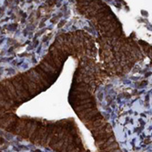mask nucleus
<instances>
[{"mask_svg":"<svg viewBox=\"0 0 152 152\" xmlns=\"http://www.w3.org/2000/svg\"><path fill=\"white\" fill-rule=\"evenodd\" d=\"M73 98H75V100H83L90 99V94L88 92H77L75 91L73 93Z\"/></svg>","mask_w":152,"mask_h":152,"instance_id":"obj_3","label":"nucleus"},{"mask_svg":"<svg viewBox=\"0 0 152 152\" xmlns=\"http://www.w3.org/2000/svg\"><path fill=\"white\" fill-rule=\"evenodd\" d=\"M35 70L41 76V77H42L48 83V84H51V83H52V80H53V77H50V76H48L46 72H44L42 69H41V68L37 66L36 68H35Z\"/></svg>","mask_w":152,"mask_h":152,"instance_id":"obj_4","label":"nucleus"},{"mask_svg":"<svg viewBox=\"0 0 152 152\" xmlns=\"http://www.w3.org/2000/svg\"><path fill=\"white\" fill-rule=\"evenodd\" d=\"M43 60H45L48 65H50L52 67H54V68H55V69H57V70H58V67L56 66V64L54 63V61H53V59L51 58V57H50V55H49V54H48V55H47V56H45V58H44V59H43Z\"/></svg>","mask_w":152,"mask_h":152,"instance_id":"obj_9","label":"nucleus"},{"mask_svg":"<svg viewBox=\"0 0 152 152\" xmlns=\"http://www.w3.org/2000/svg\"><path fill=\"white\" fill-rule=\"evenodd\" d=\"M88 87L85 84V83H80L76 86V91L77 92H88Z\"/></svg>","mask_w":152,"mask_h":152,"instance_id":"obj_8","label":"nucleus"},{"mask_svg":"<svg viewBox=\"0 0 152 152\" xmlns=\"http://www.w3.org/2000/svg\"><path fill=\"white\" fill-rule=\"evenodd\" d=\"M41 64H42L43 66H45V67L47 68V69L51 73V74H53V75H56V74H58V70H57V69H55L54 67H52L50 65H48L45 60H42V62H41Z\"/></svg>","mask_w":152,"mask_h":152,"instance_id":"obj_7","label":"nucleus"},{"mask_svg":"<svg viewBox=\"0 0 152 152\" xmlns=\"http://www.w3.org/2000/svg\"><path fill=\"white\" fill-rule=\"evenodd\" d=\"M94 107V104H92V102L90 103H87V104H84V105H80V106H77L74 107V109L77 112L79 111H82V110H85V109H88V108H92Z\"/></svg>","mask_w":152,"mask_h":152,"instance_id":"obj_6","label":"nucleus"},{"mask_svg":"<svg viewBox=\"0 0 152 152\" xmlns=\"http://www.w3.org/2000/svg\"><path fill=\"white\" fill-rule=\"evenodd\" d=\"M96 114H99V111H98V109H96V108H92V110H91V111H89L84 118H82V120L83 121H85L86 123L89 120V119H91L94 116H96Z\"/></svg>","mask_w":152,"mask_h":152,"instance_id":"obj_5","label":"nucleus"},{"mask_svg":"<svg viewBox=\"0 0 152 152\" xmlns=\"http://www.w3.org/2000/svg\"><path fill=\"white\" fill-rule=\"evenodd\" d=\"M26 75L27 76V77H28L32 82H34L35 84L38 87L40 91L45 90L46 88H48L50 86V84H48V83L42 77H41L35 69L29 70L27 73H26Z\"/></svg>","mask_w":152,"mask_h":152,"instance_id":"obj_1","label":"nucleus"},{"mask_svg":"<svg viewBox=\"0 0 152 152\" xmlns=\"http://www.w3.org/2000/svg\"><path fill=\"white\" fill-rule=\"evenodd\" d=\"M20 77H21V79L24 81V83L26 84V86L27 88V91H28L30 96H36V95H37L40 92V89L38 88V87L35 84L34 82H32L28 77H27V76L26 74L20 75Z\"/></svg>","mask_w":152,"mask_h":152,"instance_id":"obj_2","label":"nucleus"}]
</instances>
